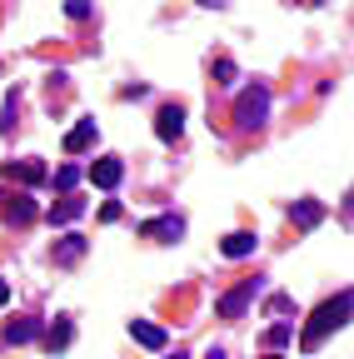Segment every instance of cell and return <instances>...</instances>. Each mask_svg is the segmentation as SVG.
Returning a JSON list of instances; mask_svg holds the SVG:
<instances>
[{
    "label": "cell",
    "instance_id": "3957f363",
    "mask_svg": "<svg viewBox=\"0 0 354 359\" xmlns=\"http://www.w3.org/2000/svg\"><path fill=\"white\" fill-rule=\"evenodd\" d=\"M264 105H270V95H264V90H250V95L240 100V120L245 125H259L264 120Z\"/></svg>",
    "mask_w": 354,
    "mask_h": 359
},
{
    "label": "cell",
    "instance_id": "8fae6325",
    "mask_svg": "<svg viewBox=\"0 0 354 359\" xmlns=\"http://www.w3.org/2000/svg\"><path fill=\"white\" fill-rule=\"evenodd\" d=\"M11 219H15V224H30V219H35V200H30V195H15V205H11Z\"/></svg>",
    "mask_w": 354,
    "mask_h": 359
},
{
    "label": "cell",
    "instance_id": "ffe728a7",
    "mask_svg": "<svg viewBox=\"0 0 354 359\" xmlns=\"http://www.w3.org/2000/svg\"><path fill=\"white\" fill-rule=\"evenodd\" d=\"M6 299H11V290H6V280H0V304H6Z\"/></svg>",
    "mask_w": 354,
    "mask_h": 359
},
{
    "label": "cell",
    "instance_id": "5b68a950",
    "mask_svg": "<svg viewBox=\"0 0 354 359\" xmlns=\"http://www.w3.org/2000/svg\"><path fill=\"white\" fill-rule=\"evenodd\" d=\"M250 294H254V280H245V285H240L235 294H225V299H219V314H225V320H235V314H240V309L250 304Z\"/></svg>",
    "mask_w": 354,
    "mask_h": 359
},
{
    "label": "cell",
    "instance_id": "30bf717a",
    "mask_svg": "<svg viewBox=\"0 0 354 359\" xmlns=\"http://www.w3.org/2000/svg\"><path fill=\"white\" fill-rule=\"evenodd\" d=\"M80 255H85V240H80V235H70V240L55 250V264H75Z\"/></svg>",
    "mask_w": 354,
    "mask_h": 359
},
{
    "label": "cell",
    "instance_id": "52a82bcc",
    "mask_svg": "<svg viewBox=\"0 0 354 359\" xmlns=\"http://www.w3.org/2000/svg\"><path fill=\"white\" fill-rule=\"evenodd\" d=\"M130 334H135L145 349H165V330H160V325H145V320H135V325H130Z\"/></svg>",
    "mask_w": 354,
    "mask_h": 359
},
{
    "label": "cell",
    "instance_id": "9c48e42d",
    "mask_svg": "<svg viewBox=\"0 0 354 359\" xmlns=\"http://www.w3.org/2000/svg\"><path fill=\"white\" fill-rule=\"evenodd\" d=\"M250 250H254V235H245V230H235V235L225 240V255H230V259H245Z\"/></svg>",
    "mask_w": 354,
    "mask_h": 359
},
{
    "label": "cell",
    "instance_id": "ac0fdd59",
    "mask_svg": "<svg viewBox=\"0 0 354 359\" xmlns=\"http://www.w3.org/2000/svg\"><path fill=\"white\" fill-rule=\"evenodd\" d=\"M290 334H294V330H290V325H275V330H270V334H264V339H270V344H285V339H290Z\"/></svg>",
    "mask_w": 354,
    "mask_h": 359
},
{
    "label": "cell",
    "instance_id": "277c9868",
    "mask_svg": "<svg viewBox=\"0 0 354 359\" xmlns=\"http://www.w3.org/2000/svg\"><path fill=\"white\" fill-rule=\"evenodd\" d=\"M120 175H125V165H120V160H100V165L90 170V180H95L100 190H115V185H120Z\"/></svg>",
    "mask_w": 354,
    "mask_h": 359
},
{
    "label": "cell",
    "instance_id": "ba28073f",
    "mask_svg": "<svg viewBox=\"0 0 354 359\" xmlns=\"http://www.w3.org/2000/svg\"><path fill=\"white\" fill-rule=\"evenodd\" d=\"M6 175H15V180H25V185H35V180H46V165H40V160H20V165H6Z\"/></svg>",
    "mask_w": 354,
    "mask_h": 359
},
{
    "label": "cell",
    "instance_id": "8992f818",
    "mask_svg": "<svg viewBox=\"0 0 354 359\" xmlns=\"http://www.w3.org/2000/svg\"><path fill=\"white\" fill-rule=\"evenodd\" d=\"M90 140H95V120H80V125L65 135V150H70V155H80V150L90 145Z\"/></svg>",
    "mask_w": 354,
    "mask_h": 359
},
{
    "label": "cell",
    "instance_id": "9a60e30c",
    "mask_svg": "<svg viewBox=\"0 0 354 359\" xmlns=\"http://www.w3.org/2000/svg\"><path fill=\"white\" fill-rule=\"evenodd\" d=\"M140 230H145V235H180L185 224H180V219H150V224H140Z\"/></svg>",
    "mask_w": 354,
    "mask_h": 359
},
{
    "label": "cell",
    "instance_id": "e0dca14e",
    "mask_svg": "<svg viewBox=\"0 0 354 359\" xmlns=\"http://www.w3.org/2000/svg\"><path fill=\"white\" fill-rule=\"evenodd\" d=\"M75 180H80V165H65V170H55V185H60V190H70Z\"/></svg>",
    "mask_w": 354,
    "mask_h": 359
},
{
    "label": "cell",
    "instance_id": "44dd1931",
    "mask_svg": "<svg viewBox=\"0 0 354 359\" xmlns=\"http://www.w3.org/2000/svg\"><path fill=\"white\" fill-rule=\"evenodd\" d=\"M270 359H280V354H270Z\"/></svg>",
    "mask_w": 354,
    "mask_h": 359
},
{
    "label": "cell",
    "instance_id": "6da1fadb",
    "mask_svg": "<svg viewBox=\"0 0 354 359\" xmlns=\"http://www.w3.org/2000/svg\"><path fill=\"white\" fill-rule=\"evenodd\" d=\"M349 314H354V290H344L339 299H325V304L315 309V320L304 325V334H299V349H304V354H309V349H320L329 330H344V325H349Z\"/></svg>",
    "mask_w": 354,
    "mask_h": 359
},
{
    "label": "cell",
    "instance_id": "7a4b0ae2",
    "mask_svg": "<svg viewBox=\"0 0 354 359\" xmlns=\"http://www.w3.org/2000/svg\"><path fill=\"white\" fill-rule=\"evenodd\" d=\"M155 130H160V140H180V130H185V110H180V105H165Z\"/></svg>",
    "mask_w": 354,
    "mask_h": 359
},
{
    "label": "cell",
    "instance_id": "5bb4252c",
    "mask_svg": "<svg viewBox=\"0 0 354 359\" xmlns=\"http://www.w3.org/2000/svg\"><path fill=\"white\" fill-rule=\"evenodd\" d=\"M35 334H40V330H35V320H25V325H11V330H6V339H11V344H30Z\"/></svg>",
    "mask_w": 354,
    "mask_h": 359
},
{
    "label": "cell",
    "instance_id": "2e32d148",
    "mask_svg": "<svg viewBox=\"0 0 354 359\" xmlns=\"http://www.w3.org/2000/svg\"><path fill=\"white\" fill-rule=\"evenodd\" d=\"M80 210H85V205H80V200H65V205H60V210H50V224H65V219H75V215H80Z\"/></svg>",
    "mask_w": 354,
    "mask_h": 359
},
{
    "label": "cell",
    "instance_id": "4fadbf2b",
    "mask_svg": "<svg viewBox=\"0 0 354 359\" xmlns=\"http://www.w3.org/2000/svg\"><path fill=\"white\" fill-rule=\"evenodd\" d=\"M320 215H325V210H320L315 200H304V205L294 210V219H299V230H309V224H320Z\"/></svg>",
    "mask_w": 354,
    "mask_h": 359
},
{
    "label": "cell",
    "instance_id": "7c38bea8",
    "mask_svg": "<svg viewBox=\"0 0 354 359\" xmlns=\"http://www.w3.org/2000/svg\"><path fill=\"white\" fill-rule=\"evenodd\" d=\"M70 334H75V330H70V320H60V325L46 334V349H50V354H55V349H65V344H70Z\"/></svg>",
    "mask_w": 354,
    "mask_h": 359
},
{
    "label": "cell",
    "instance_id": "d6986e66",
    "mask_svg": "<svg viewBox=\"0 0 354 359\" xmlns=\"http://www.w3.org/2000/svg\"><path fill=\"white\" fill-rule=\"evenodd\" d=\"M344 219H354V195H349V205H344Z\"/></svg>",
    "mask_w": 354,
    "mask_h": 359
}]
</instances>
